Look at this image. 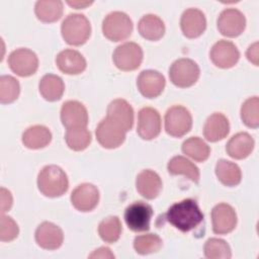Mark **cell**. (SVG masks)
<instances>
[{"label": "cell", "instance_id": "cell-1", "mask_svg": "<svg viewBox=\"0 0 259 259\" xmlns=\"http://www.w3.org/2000/svg\"><path fill=\"white\" fill-rule=\"evenodd\" d=\"M165 219L173 227L185 233L195 229L203 221V213L194 199L185 198L172 204L165 213Z\"/></svg>", "mask_w": 259, "mask_h": 259}, {"label": "cell", "instance_id": "cell-2", "mask_svg": "<svg viewBox=\"0 0 259 259\" xmlns=\"http://www.w3.org/2000/svg\"><path fill=\"white\" fill-rule=\"evenodd\" d=\"M38 190L48 197H59L69 188L65 171L57 165L45 166L37 175Z\"/></svg>", "mask_w": 259, "mask_h": 259}, {"label": "cell", "instance_id": "cell-3", "mask_svg": "<svg viewBox=\"0 0 259 259\" xmlns=\"http://www.w3.org/2000/svg\"><path fill=\"white\" fill-rule=\"evenodd\" d=\"M61 33L68 45L81 46L88 40L91 34V25L84 14L71 13L63 20Z\"/></svg>", "mask_w": 259, "mask_h": 259}, {"label": "cell", "instance_id": "cell-4", "mask_svg": "<svg viewBox=\"0 0 259 259\" xmlns=\"http://www.w3.org/2000/svg\"><path fill=\"white\" fill-rule=\"evenodd\" d=\"M132 31L133 21L124 12H110L102 21L103 35L111 41L124 40L132 34Z\"/></svg>", "mask_w": 259, "mask_h": 259}, {"label": "cell", "instance_id": "cell-5", "mask_svg": "<svg viewBox=\"0 0 259 259\" xmlns=\"http://www.w3.org/2000/svg\"><path fill=\"white\" fill-rule=\"evenodd\" d=\"M199 75V67L191 59H178L169 68L170 81L180 88H187L194 85Z\"/></svg>", "mask_w": 259, "mask_h": 259}, {"label": "cell", "instance_id": "cell-6", "mask_svg": "<svg viewBox=\"0 0 259 259\" xmlns=\"http://www.w3.org/2000/svg\"><path fill=\"white\" fill-rule=\"evenodd\" d=\"M192 126L190 111L182 105H173L165 113V131L168 135L180 138L186 135Z\"/></svg>", "mask_w": 259, "mask_h": 259}, {"label": "cell", "instance_id": "cell-7", "mask_svg": "<svg viewBox=\"0 0 259 259\" xmlns=\"http://www.w3.org/2000/svg\"><path fill=\"white\" fill-rule=\"evenodd\" d=\"M142 48L133 41L119 45L113 52L112 60L116 68L121 71H134L138 69L143 61Z\"/></svg>", "mask_w": 259, "mask_h": 259}, {"label": "cell", "instance_id": "cell-8", "mask_svg": "<svg viewBox=\"0 0 259 259\" xmlns=\"http://www.w3.org/2000/svg\"><path fill=\"white\" fill-rule=\"evenodd\" d=\"M153 208L144 201H135L124 210V222L127 228L136 233L146 232L150 229Z\"/></svg>", "mask_w": 259, "mask_h": 259}, {"label": "cell", "instance_id": "cell-9", "mask_svg": "<svg viewBox=\"0 0 259 259\" xmlns=\"http://www.w3.org/2000/svg\"><path fill=\"white\" fill-rule=\"evenodd\" d=\"M7 62L11 71L20 77L31 76L38 68L37 56L31 50L25 48L11 52Z\"/></svg>", "mask_w": 259, "mask_h": 259}, {"label": "cell", "instance_id": "cell-10", "mask_svg": "<svg viewBox=\"0 0 259 259\" xmlns=\"http://www.w3.org/2000/svg\"><path fill=\"white\" fill-rule=\"evenodd\" d=\"M126 132L109 117H104L97 125L95 135L98 143L105 149H115L125 140Z\"/></svg>", "mask_w": 259, "mask_h": 259}, {"label": "cell", "instance_id": "cell-11", "mask_svg": "<svg viewBox=\"0 0 259 259\" xmlns=\"http://www.w3.org/2000/svg\"><path fill=\"white\" fill-rule=\"evenodd\" d=\"M217 23L218 29L223 35L236 37L244 31L246 18L240 10L236 8H227L220 13Z\"/></svg>", "mask_w": 259, "mask_h": 259}, {"label": "cell", "instance_id": "cell-12", "mask_svg": "<svg viewBox=\"0 0 259 259\" xmlns=\"http://www.w3.org/2000/svg\"><path fill=\"white\" fill-rule=\"evenodd\" d=\"M161 132V116L153 107H143L138 113L137 133L143 140H153Z\"/></svg>", "mask_w": 259, "mask_h": 259}, {"label": "cell", "instance_id": "cell-13", "mask_svg": "<svg viewBox=\"0 0 259 259\" xmlns=\"http://www.w3.org/2000/svg\"><path fill=\"white\" fill-rule=\"evenodd\" d=\"M211 62L219 68L229 69L234 67L239 59L240 52L234 42L221 39L217 41L209 52Z\"/></svg>", "mask_w": 259, "mask_h": 259}, {"label": "cell", "instance_id": "cell-14", "mask_svg": "<svg viewBox=\"0 0 259 259\" xmlns=\"http://www.w3.org/2000/svg\"><path fill=\"white\" fill-rule=\"evenodd\" d=\"M211 223L214 234H229L236 228L237 213L230 204L219 203L211 210Z\"/></svg>", "mask_w": 259, "mask_h": 259}, {"label": "cell", "instance_id": "cell-15", "mask_svg": "<svg viewBox=\"0 0 259 259\" xmlns=\"http://www.w3.org/2000/svg\"><path fill=\"white\" fill-rule=\"evenodd\" d=\"M61 120L67 130L86 127L88 124L87 109L77 100H68L62 105Z\"/></svg>", "mask_w": 259, "mask_h": 259}, {"label": "cell", "instance_id": "cell-16", "mask_svg": "<svg viewBox=\"0 0 259 259\" xmlns=\"http://www.w3.org/2000/svg\"><path fill=\"white\" fill-rule=\"evenodd\" d=\"M71 202L79 211L93 210L99 201V191L91 183H82L78 185L71 193Z\"/></svg>", "mask_w": 259, "mask_h": 259}, {"label": "cell", "instance_id": "cell-17", "mask_svg": "<svg viewBox=\"0 0 259 259\" xmlns=\"http://www.w3.org/2000/svg\"><path fill=\"white\" fill-rule=\"evenodd\" d=\"M165 77L156 70H144L137 79L139 91L146 98L158 97L165 88Z\"/></svg>", "mask_w": 259, "mask_h": 259}, {"label": "cell", "instance_id": "cell-18", "mask_svg": "<svg viewBox=\"0 0 259 259\" xmlns=\"http://www.w3.org/2000/svg\"><path fill=\"white\" fill-rule=\"evenodd\" d=\"M34 237L37 245L46 250H56L62 246L64 241L62 229L51 222L38 225Z\"/></svg>", "mask_w": 259, "mask_h": 259}, {"label": "cell", "instance_id": "cell-19", "mask_svg": "<svg viewBox=\"0 0 259 259\" xmlns=\"http://www.w3.org/2000/svg\"><path fill=\"white\" fill-rule=\"evenodd\" d=\"M180 27L186 37H198L206 28V19L203 12L197 8L186 9L181 15Z\"/></svg>", "mask_w": 259, "mask_h": 259}, {"label": "cell", "instance_id": "cell-20", "mask_svg": "<svg viewBox=\"0 0 259 259\" xmlns=\"http://www.w3.org/2000/svg\"><path fill=\"white\" fill-rule=\"evenodd\" d=\"M56 64L59 70L67 75H78L86 69L85 58L75 50L67 49L60 52L56 57Z\"/></svg>", "mask_w": 259, "mask_h": 259}, {"label": "cell", "instance_id": "cell-21", "mask_svg": "<svg viewBox=\"0 0 259 259\" xmlns=\"http://www.w3.org/2000/svg\"><path fill=\"white\" fill-rule=\"evenodd\" d=\"M162 180L153 170L141 171L136 178V188L138 192L147 199L156 198L162 190Z\"/></svg>", "mask_w": 259, "mask_h": 259}, {"label": "cell", "instance_id": "cell-22", "mask_svg": "<svg viewBox=\"0 0 259 259\" xmlns=\"http://www.w3.org/2000/svg\"><path fill=\"white\" fill-rule=\"evenodd\" d=\"M106 116L117 122L125 132L132 130L134 124V109L124 99H114L107 106Z\"/></svg>", "mask_w": 259, "mask_h": 259}, {"label": "cell", "instance_id": "cell-23", "mask_svg": "<svg viewBox=\"0 0 259 259\" xmlns=\"http://www.w3.org/2000/svg\"><path fill=\"white\" fill-rule=\"evenodd\" d=\"M230 132V123L226 115L214 112L209 115L203 126V136L208 142H218L225 139Z\"/></svg>", "mask_w": 259, "mask_h": 259}, {"label": "cell", "instance_id": "cell-24", "mask_svg": "<svg viewBox=\"0 0 259 259\" xmlns=\"http://www.w3.org/2000/svg\"><path fill=\"white\" fill-rule=\"evenodd\" d=\"M255 142L253 138L245 132L234 135L226 146L228 155L236 160H242L247 158L254 149Z\"/></svg>", "mask_w": 259, "mask_h": 259}, {"label": "cell", "instance_id": "cell-25", "mask_svg": "<svg viewBox=\"0 0 259 259\" xmlns=\"http://www.w3.org/2000/svg\"><path fill=\"white\" fill-rule=\"evenodd\" d=\"M22 144L32 150H37L47 147L52 141V133L51 131L40 124L29 126L22 134Z\"/></svg>", "mask_w": 259, "mask_h": 259}, {"label": "cell", "instance_id": "cell-26", "mask_svg": "<svg viewBox=\"0 0 259 259\" xmlns=\"http://www.w3.org/2000/svg\"><path fill=\"white\" fill-rule=\"evenodd\" d=\"M140 34L148 40H159L165 33L163 20L155 14L144 15L138 23Z\"/></svg>", "mask_w": 259, "mask_h": 259}, {"label": "cell", "instance_id": "cell-27", "mask_svg": "<svg viewBox=\"0 0 259 259\" xmlns=\"http://www.w3.org/2000/svg\"><path fill=\"white\" fill-rule=\"evenodd\" d=\"M39 93L48 101H57L62 98L65 91V84L61 77L55 74L45 75L38 84Z\"/></svg>", "mask_w": 259, "mask_h": 259}, {"label": "cell", "instance_id": "cell-28", "mask_svg": "<svg viewBox=\"0 0 259 259\" xmlns=\"http://www.w3.org/2000/svg\"><path fill=\"white\" fill-rule=\"evenodd\" d=\"M167 170L171 175H184L194 183L199 181V169L183 156H175L170 159L167 164Z\"/></svg>", "mask_w": 259, "mask_h": 259}, {"label": "cell", "instance_id": "cell-29", "mask_svg": "<svg viewBox=\"0 0 259 259\" xmlns=\"http://www.w3.org/2000/svg\"><path fill=\"white\" fill-rule=\"evenodd\" d=\"M215 175L226 186H236L241 182L242 172L240 167L231 161L221 159L215 165Z\"/></svg>", "mask_w": 259, "mask_h": 259}, {"label": "cell", "instance_id": "cell-30", "mask_svg": "<svg viewBox=\"0 0 259 259\" xmlns=\"http://www.w3.org/2000/svg\"><path fill=\"white\" fill-rule=\"evenodd\" d=\"M34 13L42 22H55L62 17L63 2L60 0H39L34 6Z\"/></svg>", "mask_w": 259, "mask_h": 259}, {"label": "cell", "instance_id": "cell-31", "mask_svg": "<svg viewBox=\"0 0 259 259\" xmlns=\"http://www.w3.org/2000/svg\"><path fill=\"white\" fill-rule=\"evenodd\" d=\"M182 152L196 162H204L210 154L208 145L198 137H191L182 144Z\"/></svg>", "mask_w": 259, "mask_h": 259}, {"label": "cell", "instance_id": "cell-32", "mask_svg": "<svg viewBox=\"0 0 259 259\" xmlns=\"http://www.w3.org/2000/svg\"><path fill=\"white\" fill-rule=\"evenodd\" d=\"M122 231V226L120 220L116 215H110L103 219L98 226V234L102 241L105 243H115Z\"/></svg>", "mask_w": 259, "mask_h": 259}, {"label": "cell", "instance_id": "cell-33", "mask_svg": "<svg viewBox=\"0 0 259 259\" xmlns=\"http://www.w3.org/2000/svg\"><path fill=\"white\" fill-rule=\"evenodd\" d=\"M65 140L71 150L83 151L90 145L92 137L86 127H76L67 130Z\"/></svg>", "mask_w": 259, "mask_h": 259}, {"label": "cell", "instance_id": "cell-34", "mask_svg": "<svg viewBox=\"0 0 259 259\" xmlns=\"http://www.w3.org/2000/svg\"><path fill=\"white\" fill-rule=\"evenodd\" d=\"M162 239L156 234L137 236L134 240V248L136 252L141 255L156 253L162 248Z\"/></svg>", "mask_w": 259, "mask_h": 259}, {"label": "cell", "instance_id": "cell-35", "mask_svg": "<svg viewBox=\"0 0 259 259\" xmlns=\"http://www.w3.org/2000/svg\"><path fill=\"white\" fill-rule=\"evenodd\" d=\"M204 255L209 259H230L232 252L229 244L222 239L210 238L203 246Z\"/></svg>", "mask_w": 259, "mask_h": 259}, {"label": "cell", "instance_id": "cell-36", "mask_svg": "<svg viewBox=\"0 0 259 259\" xmlns=\"http://www.w3.org/2000/svg\"><path fill=\"white\" fill-rule=\"evenodd\" d=\"M20 92L19 82L10 75L0 77V101L3 104L11 103L18 98Z\"/></svg>", "mask_w": 259, "mask_h": 259}, {"label": "cell", "instance_id": "cell-37", "mask_svg": "<svg viewBox=\"0 0 259 259\" xmlns=\"http://www.w3.org/2000/svg\"><path fill=\"white\" fill-rule=\"evenodd\" d=\"M241 118L243 122L252 128L259 126V98L250 97L241 106Z\"/></svg>", "mask_w": 259, "mask_h": 259}, {"label": "cell", "instance_id": "cell-38", "mask_svg": "<svg viewBox=\"0 0 259 259\" xmlns=\"http://www.w3.org/2000/svg\"><path fill=\"white\" fill-rule=\"evenodd\" d=\"M19 233V229L15 221L2 213L0 220V240L2 242H10L14 240Z\"/></svg>", "mask_w": 259, "mask_h": 259}, {"label": "cell", "instance_id": "cell-39", "mask_svg": "<svg viewBox=\"0 0 259 259\" xmlns=\"http://www.w3.org/2000/svg\"><path fill=\"white\" fill-rule=\"evenodd\" d=\"M0 196H1V212L4 213L5 211H8L12 206V195L11 192L4 187H1L0 189Z\"/></svg>", "mask_w": 259, "mask_h": 259}, {"label": "cell", "instance_id": "cell-40", "mask_svg": "<svg viewBox=\"0 0 259 259\" xmlns=\"http://www.w3.org/2000/svg\"><path fill=\"white\" fill-rule=\"evenodd\" d=\"M246 56H247V59L251 63H253L255 66H258V64H259V61H258L259 60V53H258V42L257 41L252 44L248 48V50L246 52Z\"/></svg>", "mask_w": 259, "mask_h": 259}, {"label": "cell", "instance_id": "cell-41", "mask_svg": "<svg viewBox=\"0 0 259 259\" xmlns=\"http://www.w3.org/2000/svg\"><path fill=\"white\" fill-rule=\"evenodd\" d=\"M90 258H114V255L111 253L109 248L101 247L95 250L92 254L89 255Z\"/></svg>", "mask_w": 259, "mask_h": 259}, {"label": "cell", "instance_id": "cell-42", "mask_svg": "<svg viewBox=\"0 0 259 259\" xmlns=\"http://www.w3.org/2000/svg\"><path fill=\"white\" fill-rule=\"evenodd\" d=\"M67 3L74 7L75 9H83L86 8L87 6L91 5L93 2L92 1H67Z\"/></svg>", "mask_w": 259, "mask_h": 259}]
</instances>
